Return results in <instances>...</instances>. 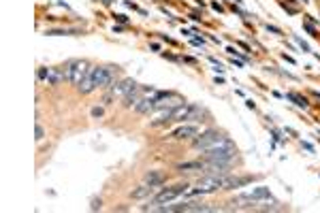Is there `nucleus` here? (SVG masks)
Returning <instances> with one entry per match:
<instances>
[{
	"instance_id": "obj_1",
	"label": "nucleus",
	"mask_w": 320,
	"mask_h": 213,
	"mask_svg": "<svg viewBox=\"0 0 320 213\" xmlns=\"http://www.w3.org/2000/svg\"><path fill=\"white\" fill-rule=\"evenodd\" d=\"M222 145H233V143L216 130H207L201 137L194 139V147L197 149H211V147H222Z\"/></svg>"
},
{
	"instance_id": "obj_2",
	"label": "nucleus",
	"mask_w": 320,
	"mask_h": 213,
	"mask_svg": "<svg viewBox=\"0 0 320 213\" xmlns=\"http://www.w3.org/2000/svg\"><path fill=\"white\" fill-rule=\"evenodd\" d=\"M205 162H220V164H230L235 160V147L233 145H222V147H211L205 149Z\"/></svg>"
},
{
	"instance_id": "obj_3",
	"label": "nucleus",
	"mask_w": 320,
	"mask_h": 213,
	"mask_svg": "<svg viewBox=\"0 0 320 213\" xmlns=\"http://www.w3.org/2000/svg\"><path fill=\"white\" fill-rule=\"evenodd\" d=\"M64 70H66V75H68V81L73 83V85H79V83L83 81V77L88 75L90 66H88L83 60H70V62H66Z\"/></svg>"
},
{
	"instance_id": "obj_4",
	"label": "nucleus",
	"mask_w": 320,
	"mask_h": 213,
	"mask_svg": "<svg viewBox=\"0 0 320 213\" xmlns=\"http://www.w3.org/2000/svg\"><path fill=\"white\" fill-rule=\"evenodd\" d=\"M115 79V66H94L96 87H111Z\"/></svg>"
},
{
	"instance_id": "obj_5",
	"label": "nucleus",
	"mask_w": 320,
	"mask_h": 213,
	"mask_svg": "<svg viewBox=\"0 0 320 213\" xmlns=\"http://www.w3.org/2000/svg\"><path fill=\"white\" fill-rule=\"evenodd\" d=\"M186 188H188L186 183H184V185L179 183V185H173V188H169V190H162V192H160L158 196L152 200V205H160V202H171L173 198L182 196V194L186 192Z\"/></svg>"
},
{
	"instance_id": "obj_6",
	"label": "nucleus",
	"mask_w": 320,
	"mask_h": 213,
	"mask_svg": "<svg viewBox=\"0 0 320 213\" xmlns=\"http://www.w3.org/2000/svg\"><path fill=\"white\" fill-rule=\"evenodd\" d=\"M135 87H137V83L132 81V79H124V81L111 85V94L113 96H126L130 90H135Z\"/></svg>"
},
{
	"instance_id": "obj_7",
	"label": "nucleus",
	"mask_w": 320,
	"mask_h": 213,
	"mask_svg": "<svg viewBox=\"0 0 320 213\" xmlns=\"http://www.w3.org/2000/svg\"><path fill=\"white\" fill-rule=\"evenodd\" d=\"M260 198H269V188H256L254 192L250 194H241V196H237L235 200L241 202V200H260Z\"/></svg>"
},
{
	"instance_id": "obj_8",
	"label": "nucleus",
	"mask_w": 320,
	"mask_h": 213,
	"mask_svg": "<svg viewBox=\"0 0 320 213\" xmlns=\"http://www.w3.org/2000/svg\"><path fill=\"white\" fill-rule=\"evenodd\" d=\"M77 87H79V92H81V94H90L94 87H96V83H94V66L88 70V75L83 77V81L79 83Z\"/></svg>"
},
{
	"instance_id": "obj_9",
	"label": "nucleus",
	"mask_w": 320,
	"mask_h": 213,
	"mask_svg": "<svg viewBox=\"0 0 320 213\" xmlns=\"http://www.w3.org/2000/svg\"><path fill=\"white\" fill-rule=\"evenodd\" d=\"M143 98H145V96H143V92H141V90H139V85H137L135 90H130L126 96H124V106H132V104L137 106Z\"/></svg>"
},
{
	"instance_id": "obj_10",
	"label": "nucleus",
	"mask_w": 320,
	"mask_h": 213,
	"mask_svg": "<svg viewBox=\"0 0 320 213\" xmlns=\"http://www.w3.org/2000/svg\"><path fill=\"white\" fill-rule=\"evenodd\" d=\"M64 79H68L66 70H64V66H62V68H49V75H47V83L56 85V83H62V81H64Z\"/></svg>"
},
{
	"instance_id": "obj_11",
	"label": "nucleus",
	"mask_w": 320,
	"mask_h": 213,
	"mask_svg": "<svg viewBox=\"0 0 320 213\" xmlns=\"http://www.w3.org/2000/svg\"><path fill=\"white\" fill-rule=\"evenodd\" d=\"M137 113H141V115H147V113H152L154 109H156V98H149V96H145L143 100H141L137 106Z\"/></svg>"
},
{
	"instance_id": "obj_12",
	"label": "nucleus",
	"mask_w": 320,
	"mask_h": 213,
	"mask_svg": "<svg viewBox=\"0 0 320 213\" xmlns=\"http://www.w3.org/2000/svg\"><path fill=\"white\" fill-rule=\"evenodd\" d=\"M190 106H192V104H179V106L175 109L171 122H186V119H188V115H190Z\"/></svg>"
},
{
	"instance_id": "obj_13",
	"label": "nucleus",
	"mask_w": 320,
	"mask_h": 213,
	"mask_svg": "<svg viewBox=\"0 0 320 213\" xmlns=\"http://www.w3.org/2000/svg\"><path fill=\"white\" fill-rule=\"evenodd\" d=\"M199 132L197 126H182V128H177L173 132V139H186V137H194Z\"/></svg>"
},
{
	"instance_id": "obj_14",
	"label": "nucleus",
	"mask_w": 320,
	"mask_h": 213,
	"mask_svg": "<svg viewBox=\"0 0 320 213\" xmlns=\"http://www.w3.org/2000/svg\"><path fill=\"white\" fill-rule=\"evenodd\" d=\"M175 109H177V106H169V109H164V111L160 113V115H158V117H156L152 124H154V126H160V124H166V122H171V119H173V113H175Z\"/></svg>"
},
{
	"instance_id": "obj_15",
	"label": "nucleus",
	"mask_w": 320,
	"mask_h": 213,
	"mask_svg": "<svg viewBox=\"0 0 320 213\" xmlns=\"http://www.w3.org/2000/svg\"><path fill=\"white\" fill-rule=\"evenodd\" d=\"M145 183L154 185V188H158V185H162V183H164V175H162V173H154V171H149V173L145 175Z\"/></svg>"
},
{
	"instance_id": "obj_16",
	"label": "nucleus",
	"mask_w": 320,
	"mask_h": 213,
	"mask_svg": "<svg viewBox=\"0 0 320 213\" xmlns=\"http://www.w3.org/2000/svg\"><path fill=\"white\" fill-rule=\"evenodd\" d=\"M252 181V177H228V181H226V188L224 190H230V188H239V185H245V183H250Z\"/></svg>"
},
{
	"instance_id": "obj_17",
	"label": "nucleus",
	"mask_w": 320,
	"mask_h": 213,
	"mask_svg": "<svg viewBox=\"0 0 320 213\" xmlns=\"http://www.w3.org/2000/svg\"><path fill=\"white\" fill-rule=\"evenodd\" d=\"M152 192H154V185L145 183V185H141L139 190H135V192H132V198H145V196H149Z\"/></svg>"
},
{
	"instance_id": "obj_18",
	"label": "nucleus",
	"mask_w": 320,
	"mask_h": 213,
	"mask_svg": "<svg viewBox=\"0 0 320 213\" xmlns=\"http://www.w3.org/2000/svg\"><path fill=\"white\" fill-rule=\"evenodd\" d=\"M286 98H288V100H295L297 106H303V109L307 106V100H305V98H301V96H297V94H286Z\"/></svg>"
},
{
	"instance_id": "obj_19",
	"label": "nucleus",
	"mask_w": 320,
	"mask_h": 213,
	"mask_svg": "<svg viewBox=\"0 0 320 213\" xmlns=\"http://www.w3.org/2000/svg\"><path fill=\"white\" fill-rule=\"evenodd\" d=\"M47 75H49V68H39V73H37L41 81H47Z\"/></svg>"
},
{
	"instance_id": "obj_20",
	"label": "nucleus",
	"mask_w": 320,
	"mask_h": 213,
	"mask_svg": "<svg viewBox=\"0 0 320 213\" xmlns=\"http://www.w3.org/2000/svg\"><path fill=\"white\" fill-rule=\"evenodd\" d=\"M43 137H45V130H43V126H41V124H37V137H34V139H37V141H41Z\"/></svg>"
},
{
	"instance_id": "obj_21",
	"label": "nucleus",
	"mask_w": 320,
	"mask_h": 213,
	"mask_svg": "<svg viewBox=\"0 0 320 213\" xmlns=\"http://www.w3.org/2000/svg\"><path fill=\"white\" fill-rule=\"evenodd\" d=\"M103 115V109L100 106H96V109H92V117H100Z\"/></svg>"
},
{
	"instance_id": "obj_22",
	"label": "nucleus",
	"mask_w": 320,
	"mask_h": 213,
	"mask_svg": "<svg viewBox=\"0 0 320 213\" xmlns=\"http://www.w3.org/2000/svg\"><path fill=\"white\" fill-rule=\"evenodd\" d=\"M115 19L122 21V24H126V21H128V17H126V15H115Z\"/></svg>"
},
{
	"instance_id": "obj_23",
	"label": "nucleus",
	"mask_w": 320,
	"mask_h": 213,
	"mask_svg": "<svg viewBox=\"0 0 320 213\" xmlns=\"http://www.w3.org/2000/svg\"><path fill=\"white\" fill-rule=\"evenodd\" d=\"M297 43H299V45H301V47H303L305 51H309V45H307V43H303V41H301V39H297Z\"/></svg>"
},
{
	"instance_id": "obj_24",
	"label": "nucleus",
	"mask_w": 320,
	"mask_h": 213,
	"mask_svg": "<svg viewBox=\"0 0 320 213\" xmlns=\"http://www.w3.org/2000/svg\"><path fill=\"white\" fill-rule=\"evenodd\" d=\"M92 209H94V211L100 209V200H92Z\"/></svg>"
},
{
	"instance_id": "obj_25",
	"label": "nucleus",
	"mask_w": 320,
	"mask_h": 213,
	"mask_svg": "<svg viewBox=\"0 0 320 213\" xmlns=\"http://www.w3.org/2000/svg\"><path fill=\"white\" fill-rule=\"evenodd\" d=\"M267 30H271V32H275V34H280V28H275V26H267Z\"/></svg>"
},
{
	"instance_id": "obj_26",
	"label": "nucleus",
	"mask_w": 320,
	"mask_h": 213,
	"mask_svg": "<svg viewBox=\"0 0 320 213\" xmlns=\"http://www.w3.org/2000/svg\"><path fill=\"white\" fill-rule=\"evenodd\" d=\"M235 2H241V0H235Z\"/></svg>"
}]
</instances>
